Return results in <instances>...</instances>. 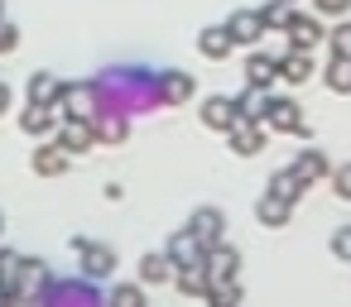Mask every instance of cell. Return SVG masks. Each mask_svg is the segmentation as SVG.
Here are the masks:
<instances>
[{
    "mask_svg": "<svg viewBox=\"0 0 351 307\" xmlns=\"http://www.w3.org/2000/svg\"><path fill=\"white\" fill-rule=\"evenodd\" d=\"M0 230H5V216H0Z\"/></svg>",
    "mask_w": 351,
    "mask_h": 307,
    "instance_id": "obj_39",
    "label": "cell"
},
{
    "mask_svg": "<svg viewBox=\"0 0 351 307\" xmlns=\"http://www.w3.org/2000/svg\"><path fill=\"white\" fill-rule=\"evenodd\" d=\"M20 130L34 135V139H49V135L58 130V106H39V101H29L25 116H20Z\"/></svg>",
    "mask_w": 351,
    "mask_h": 307,
    "instance_id": "obj_13",
    "label": "cell"
},
{
    "mask_svg": "<svg viewBox=\"0 0 351 307\" xmlns=\"http://www.w3.org/2000/svg\"><path fill=\"white\" fill-rule=\"evenodd\" d=\"M25 96H29V101H39V106H58V96H63V82H58L53 72H29V82H25Z\"/></svg>",
    "mask_w": 351,
    "mask_h": 307,
    "instance_id": "obj_20",
    "label": "cell"
},
{
    "mask_svg": "<svg viewBox=\"0 0 351 307\" xmlns=\"http://www.w3.org/2000/svg\"><path fill=\"white\" fill-rule=\"evenodd\" d=\"M255 216H260V226H269V230H279V226H289V216H293V202H284V197H274V192H265V197L255 202Z\"/></svg>",
    "mask_w": 351,
    "mask_h": 307,
    "instance_id": "obj_21",
    "label": "cell"
},
{
    "mask_svg": "<svg viewBox=\"0 0 351 307\" xmlns=\"http://www.w3.org/2000/svg\"><path fill=\"white\" fill-rule=\"evenodd\" d=\"M53 139H58L68 154H87V149L97 144V135H92V120H58Z\"/></svg>",
    "mask_w": 351,
    "mask_h": 307,
    "instance_id": "obj_14",
    "label": "cell"
},
{
    "mask_svg": "<svg viewBox=\"0 0 351 307\" xmlns=\"http://www.w3.org/2000/svg\"><path fill=\"white\" fill-rule=\"evenodd\" d=\"M226 34H231V44H236V49H255V44L265 39L260 10H236V15L226 20Z\"/></svg>",
    "mask_w": 351,
    "mask_h": 307,
    "instance_id": "obj_8",
    "label": "cell"
},
{
    "mask_svg": "<svg viewBox=\"0 0 351 307\" xmlns=\"http://www.w3.org/2000/svg\"><path fill=\"white\" fill-rule=\"evenodd\" d=\"M332 254L351 264V226H337V230H332Z\"/></svg>",
    "mask_w": 351,
    "mask_h": 307,
    "instance_id": "obj_34",
    "label": "cell"
},
{
    "mask_svg": "<svg viewBox=\"0 0 351 307\" xmlns=\"http://www.w3.org/2000/svg\"><path fill=\"white\" fill-rule=\"evenodd\" d=\"M265 192H274V197H284V202H298L308 187L293 178V168H284V173H274V178H269V187H265Z\"/></svg>",
    "mask_w": 351,
    "mask_h": 307,
    "instance_id": "obj_28",
    "label": "cell"
},
{
    "mask_svg": "<svg viewBox=\"0 0 351 307\" xmlns=\"http://www.w3.org/2000/svg\"><path fill=\"white\" fill-rule=\"evenodd\" d=\"M164 254L173 259V269H183V264H202V240H197L193 230H173V240L164 245Z\"/></svg>",
    "mask_w": 351,
    "mask_h": 307,
    "instance_id": "obj_18",
    "label": "cell"
},
{
    "mask_svg": "<svg viewBox=\"0 0 351 307\" xmlns=\"http://www.w3.org/2000/svg\"><path fill=\"white\" fill-rule=\"evenodd\" d=\"M327 178H332V192H337L341 202H351V163H341V168H332Z\"/></svg>",
    "mask_w": 351,
    "mask_h": 307,
    "instance_id": "obj_33",
    "label": "cell"
},
{
    "mask_svg": "<svg viewBox=\"0 0 351 307\" xmlns=\"http://www.w3.org/2000/svg\"><path fill=\"white\" fill-rule=\"evenodd\" d=\"M284 34H289V49H308V53L327 39L322 20H317V15H298V10H293V20H289V29H284Z\"/></svg>",
    "mask_w": 351,
    "mask_h": 307,
    "instance_id": "obj_9",
    "label": "cell"
},
{
    "mask_svg": "<svg viewBox=\"0 0 351 307\" xmlns=\"http://www.w3.org/2000/svg\"><path fill=\"white\" fill-rule=\"evenodd\" d=\"M193 87H197V77H188L178 68H164L154 77V101L159 106H183V101H193Z\"/></svg>",
    "mask_w": 351,
    "mask_h": 307,
    "instance_id": "obj_3",
    "label": "cell"
},
{
    "mask_svg": "<svg viewBox=\"0 0 351 307\" xmlns=\"http://www.w3.org/2000/svg\"><path fill=\"white\" fill-rule=\"evenodd\" d=\"M327 49H332V58H351V20H341L337 29H327V39H322Z\"/></svg>",
    "mask_w": 351,
    "mask_h": 307,
    "instance_id": "obj_30",
    "label": "cell"
},
{
    "mask_svg": "<svg viewBox=\"0 0 351 307\" xmlns=\"http://www.w3.org/2000/svg\"><path fill=\"white\" fill-rule=\"evenodd\" d=\"M308 77H317L313 53H308V49H289V53L279 58V82H289V87H308Z\"/></svg>",
    "mask_w": 351,
    "mask_h": 307,
    "instance_id": "obj_11",
    "label": "cell"
},
{
    "mask_svg": "<svg viewBox=\"0 0 351 307\" xmlns=\"http://www.w3.org/2000/svg\"><path fill=\"white\" fill-rule=\"evenodd\" d=\"M44 278H49V264H44V259H20V269H15V288H20V297H29L34 283L44 288Z\"/></svg>",
    "mask_w": 351,
    "mask_h": 307,
    "instance_id": "obj_25",
    "label": "cell"
},
{
    "mask_svg": "<svg viewBox=\"0 0 351 307\" xmlns=\"http://www.w3.org/2000/svg\"><path fill=\"white\" fill-rule=\"evenodd\" d=\"M265 125H269L274 135H308V111H303L293 96H274V92H269Z\"/></svg>",
    "mask_w": 351,
    "mask_h": 307,
    "instance_id": "obj_1",
    "label": "cell"
},
{
    "mask_svg": "<svg viewBox=\"0 0 351 307\" xmlns=\"http://www.w3.org/2000/svg\"><path fill=\"white\" fill-rule=\"evenodd\" d=\"M15 269H20V254L0 245V278H10V283H15Z\"/></svg>",
    "mask_w": 351,
    "mask_h": 307,
    "instance_id": "obj_36",
    "label": "cell"
},
{
    "mask_svg": "<svg viewBox=\"0 0 351 307\" xmlns=\"http://www.w3.org/2000/svg\"><path fill=\"white\" fill-rule=\"evenodd\" d=\"M289 20H293V0H269V5L260 10V25H265V34H284L289 29Z\"/></svg>",
    "mask_w": 351,
    "mask_h": 307,
    "instance_id": "obj_26",
    "label": "cell"
},
{
    "mask_svg": "<svg viewBox=\"0 0 351 307\" xmlns=\"http://www.w3.org/2000/svg\"><path fill=\"white\" fill-rule=\"evenodd\" d=\"M245 293H241V283L236 278H217V283H207V302L212 307H236Z\"/></svg>",
    "mask_w": 351,
    "mask_h": 307,
    "instance_id": "obj_27",
    "label": "cell"
},
{
    "mask_svg": "<svg viewBox=\"0 0 351 307\" xmlns=\"http://www.w3.org/2000/svg\"><path fill=\"white\" fill-rule=\"evenodd\" d=\"M173 283H178V293L183 297H207V269L202 264H183V269H173Z\"/></svg>",
    "mask_w": 351,
    "mask_h": 307,
    "instance_id": "obj_24",
    "label": "cell"
},
{
    "mask_svg": "<svg viewBox=\"0 0 351 307\" xmlns=\"http://www.w3.org/2000/svg\"><path fill=\"white\" fill-rule=\"evenodd\" d=\"M322 77H327V87H332L337 96H351V58H332Z\"/></svg>",
    "mask_w": 351,
    "mask_h": 307,
    "instance_id": "obj_29",
    "label": "cell"
},
{
    "mask_svg": "<svg viewBox=\"0 0 351 307\" xmlns=\"http://www.w3.org/2000/svg\"><path fill=\"white\" fill-rule=\"evenodd\" d=\"M313 15L317 20H346L351 15V0H313Z\"/></svg>",
    "mask_w": 351,
    "mask_h": 307,
    "instance_id": "obj_31",
    "label": "cell"
},
{
    "mask_svg": "<svg viewBox=\"0 0 351 307\" xmlns=\"http://www.w3.org/2000/svg\"><path fill=\"white\" fill-rule=\"evenodd\" d=\"M29 163H34V173H39V178H63V173L73 168V154H68L58 139H39V149H34V159H29Z\"/></svg>",
    "mask_w": 351,
    "mask_h": 307,
    "instance_id": "obj_5",
    "label": "cell"
},
{
    "mask_svg": "<svg viewBox=\"0 0 351 307\" xmlns=\"http://www.w3.org/2000/svg\"><path fill=\"white\" fill-rule=\"evenodd\" d=\"M197 49H202V58H212V63H221V58H231V34H226V25H207L202 34H197Z\"/></svg>",
    "mask_w": 351,
    "mask_h": 307,
    "instance_id": "obj_19",
    "label": "cell"
},
{
    "mask_svg": "<svg viewBox=\"0 0 351 307\" xmlns=\"http://www.w3.org/2000/svg\"><path fill=\"white\" fill-rule=\"evenodd\" d=\"M332 173V163H327V154L322 149H303L298 159H293V178L303 183V187H313V183H322Z\"/></svg>",
    "mask_w": 351,
    "mask_h": 307,
    "instance_id": "obj_17",
    "label": "cell"
},
{
    "mask_svg": "<svg viewBox=\"0 0 351 307\" xmlns=\"http://www.w3.org/2000/svg\"><path fill=\"white\" fill-rule=\"evenodd\" d=\"M265 111H269V92L245 87V92L236 96V120H255V125H265Z\"/></svg>",
    "mask_w": 351,
    "mask_h": 307,
    "instance_id": "obj_23",
    "label": "cell"
},
{
    "mask_svg": "<svg viewBox=\"0 0 351 307\" xmlns=\"http://www.w3.org/2000/svg\"><path fill=\"white\" fill-rule=\"evenodd\" d=\"M92 135H97V144H121L125 135H130V116L125 111H97L92 116Z\"/></svg>",
    "mask_w": 351,
    "mask_h": 307,
    "instance_id": "obj_12",
    "label": "cell"
},
{
    "mask_svg": "<svg viewBox=\"0 0 351 307\" xmlns=\"http://www.w3.org/2000/svg\"><path fill=\"white\" fill-rule=\"evenodd\" d=\"M15 49H20V29L0 15V53H15Z\"/></svg>",
    "mask_w": 351,
    "mask_h": 307,
    "instance_id": "obj_35",
    "label": "cell"
},
{
    "mask_svg": "<svg viewBox=\"0 0 351 307\" xmlns=\"http://www.w3.org/2000/svg\"><path fill=\"white\" fill-rule=\"evenodd\" d=\"M73 250L82 254V273H87L92 283L116 273V250H111V245H97V240H73Z\"/></svg>",
    "mask_w": 351,
    "mask_h": 307,
    "instance_id": "obj_4",
    "label": "cell"
},
{
    "mask_svg": "<svg viewBox=\"0 0 351 307\" xmlns=\"http://www.w3.org/2000/svg\"><path fill=\"white\" fill-rule=\"evenodd\" d=\"M202 125L217 130V135H226L236 125V96H207L202 101Z\"/></svg>",
    "mask_w": 351,
    "mask_h": 307,
    "instance_id": "obj_15",
    "label": "cell"
},
{
    "mask_svg": "<svg viewBox=\"0 0 351 307\" xmlns=\"http://www.w3.org/2000/svg\"><path fill=\"white\" fill-rule=\"evenodd\" d=\"M188 230L202 240V250L207 245H217V240H226V216L217 211V206H197L193 216H188Z\"/></svg>",
    "mask_w": 351,
    "mask_h": 307,
    "instance_id": "obj_10",
    "label": "cell"
},
{
    "mask_svg": "<svg viewBox=\"0 0 351 307\" xmlns=\"http://www.w3.org/2000/svg\"><path fill=\"white\" fill-rule=\"evenodd\" d=\"M5 111H10V87L0 82V116H5Z\"/></svg>",
    "mask_w": 351,
    "mask_h": 307,
    "instance_id": "obj_37",
    "label": "cell"
},
{
    "mask_svg": "<svg viewBox=\"0 0 351 307\" xmlns=\"http://www.w3.org/2000/svg\"><path fill=\"white\" fill-rule=\"evenodd\" d=\"M0 15H5V0H0Z\"/></svg>",
    "mask_w": 351,
    "mask_h": 307,
    "instance_id": "obj_38",
    "label": "cell"
},
{
    "mask_svg": "<svg viewBox=\"0 0 351 307\" xmlns=\"http://www.w3.org/2000/svg\"><path fill=\"white\" fill-rule=\"evenodd\" d=\"M58 120H92L97 111H101V96H97V87L92 82H77V87H63V96H58Z\"/></svg>",
    "mask_w": 351,
    "mask_h": 307,
    "instance_id": "obj_2",
    "label": "cell"
},
{
    "mask_svg": "<svg viewBox=\"0 0 351 307\" xmlns=\"http://www.w3.org/2000/svg\"><path fill=\"white\" fill-rule=\"evenodd\" d=\"M274 82H279V58H269V53H250V58H245V87L269 92Z\"/></svg>",
    "mask_w": 351,
    "mask_h": 307,
    "instance_id": "obj_16",
    "label": "cell"
},
{
    "mask_svg": "<svg viewBox=\"0 0 351 307\" xmlns=\"http://www.w3.org/2000/svg\"><path fill=\"white\" fill-rule=\"evenodd\" d=\"M226 139H231V154H236V159H250V154H260V149H265L269 130H265V125H255V120H236V125L226 130Z\"/></svg>",
    "mask_w": 351,
    "mask_h": 307,
    "instance_id": "obj_7",
    "label": "cell"
},
{
    "mask_svg": "<svg viewBox=\"0 0 351 307\" xmlns=\"http://www.w3.org/2000/svg\"><path fill=\"white\" fill-rule=\"evenodd\" d=\"M140 283H145V288H159V283H173V259H169L164 250H159V254L149 250V254L140 259Z\"/></svg>",
    "mask_w": 351,
    "mask_h": 307,
    "instance_id": "obj_22",
    "label": "cell"
},
{
    "mask_svg": "<svg viewBox=\"0 0 351 307\" xmlns=\"http://www.w3.org/2000/svg\"><path fill=\"white\" fill-rule=\"evenodd\" d=\"M111 302H121V307H140V302H145V283H121V288L111 293Z\"/></svg>",
    "mask_w": 351,
    "mask_h": 307,
    "instance_id": "obj_32",
    "label": "cell"
},
{
    "mask_svg": "<svg viewBox=\"0 0 351 307\" xmlns=\"http://www.w3.org/2000/svg\"><path fill=\"white\" fill-rule=\"evenodd\" d=\"M202 269H207L212 283H217V278H236V273H241V250H231L226 240H217V245L202 250Z\"/></svg>",
    "mask_w": 351,
    "mask_h": 307,
    "instance_id": "obj_6",
    "label": "cell"
}]
</instances>
